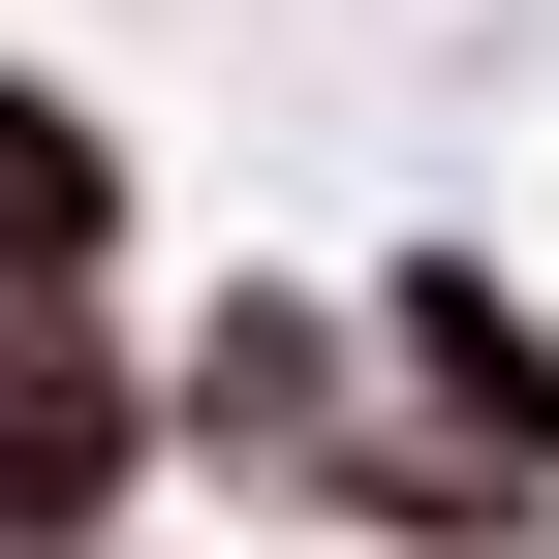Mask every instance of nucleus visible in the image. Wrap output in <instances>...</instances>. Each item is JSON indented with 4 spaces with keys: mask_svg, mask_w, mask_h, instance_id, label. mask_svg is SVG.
Segmentation results:
<instances>
[{
    "mask_svg": "<svg viewBox=\"0 0 559 559\" xmlns=\"http://www.w3.org/2000/svg\"><path fill=\"white\" fill-rule=\"evenodd\" d=\"M124 528H156V342L0 311V559H124Z\"/></svg>",
    "mask_w": 559,
    "mask_h": 559,
    "instance_id": "f03ea898",
    "label": "nucleus"
},
{
    "mask_svg": "<svg viewBox=\"0 0 559 559\" xmlns=\"http://www.w3.org/2000/svg\"><path fill=\"white\" fill-rule=\"evenodd\" d=\"M311 528H342V559H528V528H559V466H498V436H404V373H373V436L311 466Z\"/></svg>",
    "mask_w": 559,
    "mask_h": 559,
    "instance_id": "39448f33",
    "label": "nucleus"
},
{
    "mask_svg": "<svg viewBox=\"0 0 559 559\" xmlns=\"http://www.w3.org/2000/svg\"><path fill=\"white\" fill-rule=\"evenodd\" d=\"M373 373L436 404V436H498V466H559V311H528L498 249H404V280H373Z\"/></svg>",
    "mask_w": 559,
    "mask_h": 559,
    "instance_id": "7ed1b4c3",
    "label": "nucleus"
},
{
    "mask_svg": "<svg viewBox=\"0 0 559 559\" xmlns=\"http://www.w3.org/2000/svg\"><path fill=\"white\" fill-rule=\"evenodd\" d=\"M342 436H373V280H218L156 342V466H218V498H311Z\"/></svg>",
    "mask_w": 559,
    "mask_h": 559,
    "instance_id": "f257e3e1",
    "label": "nucleus"
},
{
    "mask_svg": "<svg viewBox=\"0 0 559 559\" xmlns=\"http://www.w3.org/2000/svg\"><path fill=\"white\" fill-rule=\"evenodd\" d=\"M124 218H156V187H124V124L62 94V62H0V311H94Z\"/></svg>",
    "mask_w": 559,
    "mask_h": 559,
    "instance_id": "20e7f679",
    "label": "nucleus"
}]
</instances>
